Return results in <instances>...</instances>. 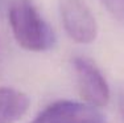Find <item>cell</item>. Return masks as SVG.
<instances>
[{
  "label": "cell",
  "instance_id": "2",
  "mask_svg": "<svg viewBox=\"0 0 124 123\" xmlns=\"http://www.w3.org/2000/svg\"><path fill=\"white\" fill-rule=\"evenodd\" d=\"M60 13L65 31L75 42L90 44L96 39V20L85 0H60Z\"/></svg>",
  "mask_w": 124,
  "mask_h": 123
},
{
  "label": "cell",
  "instance_id": "7",
  "mask_svg": "<svg viewBox=\"0 0 124 123\" xmlns=\"http://www.w3.org/2000/svg\"><path fill=\"white\" fill-rule=\"evenodd\" d=\"M119 110H120V115H122V118L124 121V93L120 94L119 97Z\"/></svg>",
  "mask_w": 124,
  "mask_h": 123
},
{
  "label": "cell",
  "instance_id": "5",
  "mask_svg": "<svg viewBox=\"0 0 124 123\" xmlns=\"http://www.w3.org/2000/svg\"><path fill=\"white\" fill-rule=\"evenodd\" d=\"M31 105L28 95L12 87H0V123H15Z\"/></svg>",
  "mask_w": 124,
  "mask_h": 123
},
{
  "label": "cell",
  "instance_id": "6",
  "mask_svg": "<svg viewBox=\"0 0 124 123\" xmlns=\"http://www.w3.org/2000/svg\"><path fill=\"white\" fill-rule=\"evenodd\" d=\"M114 17L124 20V0H100Z\"/></svg>",
  "mask_w": 124,
  "mask_h": 123
},
{
  "label": "cell",
  "instance_id": "3",
  "mask_svg": "<svg viewBox=\"0 0 124 123\" xmlns=\"http://www.w3.org/2000/svg\"><path fill=\"white\" fill-rule=\"evenodd\" d=\"M73 66L82 98L98 109L104 107L110 101V86L102 72L85 57H74Z\"/></svg>",
  "mask_w": 124,
  "mask_h": 123
},
{
  "label": "cell",
  "instance_id": "1",
  "mask_svg": "<svg viewBox=\"0 0 124 123\" xmlns=\"http://www.w3.org/2000/svg\"><path fill=\"white\" fill-rule=\"evenodd\" d=\"M8 20L15 40L31 52H45L55 44V34L44 20L32 0H12Z\"/></svg>",
  "mask_w": 124,
  "mask_h": 123
},
{
  "label": "cell",
  "instance_id": "4",
  "mask_svg": "<svg viewBox=\"0 0 124 123\" xmlns=\"http://www.w3.org/2000/svg\"><path fill=\"white\" fill-rule=\"evenodd\" d=\"M32 123H103V115L87 102L58 101L41 111Z\"/></svg>",
  "mask_w": 124,
  "mask_h": 123
}]
</instances>
